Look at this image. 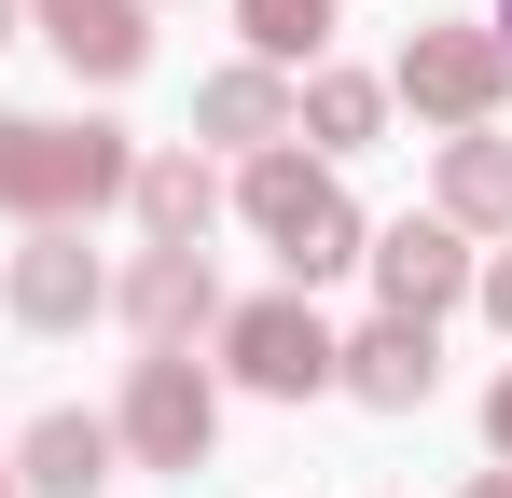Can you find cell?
<instances>
[{
    "mask_svg": "<svg viewBox=\"0 0 512 498\" xmlns=\"http://www.w3.org/2000/svg\"><path fill=\"white\" fill-rule=\"evenodd\" d=\"M333 346L346 332L305 305V291H250V305H222V374L250 388V402H319L333 388Z\"/></svg>",
    "mask_w": 512,
    "mask_h": 498,
    "instance_id": "5",
    "label": "cell"
},
{
    "mask_svg": "<svg viewBox=\"0 0 512 498\" xmlns=\"http://www.w3.org/2000/svg\"><path fill=\"white\" fill-rule=\"evenodd\" d=\"M111 443H125V471H208V443H222V374H208L194 346H153V360H125Z\"/></svg>",
    "mask_w": 512,
    "mask_h": 498,
    "instance_id": "3",
    "label": "cell"
},
{
    "mask_svg": "<svg viewBox=\"0 0 512 498\" xmlns=\"http://www.w3.org/2000/svg\"><path fill=\"white\" fill-rule=\"evenodd\" d=\"M0 498H14V485H0Z\"/></svg>",
    "mask_w": 512,
    "mask_h": 498,
    "instance_id": "22",
    "label": "cell"
},
{
    "mask_svg": "<svg viewBox=\"0 0 512 498\" xmlns=\"http://www.w3.org/2000/svg\"><path fill=\"white\" fill-rule=\"evenodd\" d=\"M236 222H250V236L277 249V277H291V291H319V277H346V263H360V236H374V222L346 208L333 153H291V139L236 166Z\"/></svg>",
    "mask_w": 512,
    "mask_h": 498,
    "instance_id": "1",
    "label": "cell"
},
{
    "mask_svg": "<svg viewBox=\"0 0 512 498\" xmlns=\"http://www.w3.org/2000/svg\"><path fill=\"white\" fill-rule=\"evenodd\" d=\"M111 305L139 346H194V332H222V277H208V249H139L111 277Z\"/></svg>",
    "mask_w": 512,
    "mask_h": 498,
    "instance_id": "9",
    "label": "cell"
},
{
    "mask_svg": "<svg viewBox=\"0 0 512 498\" xmlns=\"http://www.w3.org/2000/svg\"><path fill=\"white\" fill-rule=\"evenodd\" d=\"M333 388H346V402H374V415H429V388H443V332H429V319L346 332V346H333Z\"/></svg>",
    "mask_w": 512,
    "mask_h": 498,
    "instance_id": "10",
    "label": "cell"
},
{
    "mask_svg": "<svg viewBox=\"0 0 512 498\" xmlns=\"http://www.w3.org/2000/svg\"><path fill=\"white\" fill-rule=\"evenodd\" d=\"M360 263H374V291H388V319H443V305H471V236L443 222V208H402L388 236H360Z\"/></svg>",
    "mask_w": 512,
    "mask_h": 498,
    "instance_id": "7",
    "label": "cell"
},
{
    "mask_svg": "<svg viewBox=\"0 0 512 498\" xmlns=\"http://www.w3.org/2000/svg\"><path fill=\"white\" fill-rule=\"evenodd\" d=\"M0 42H14V0H0Z\"/></svg>",
    "mask_w": 512,
    "mask_h": 498,
    "instance_id": "21",
    "label": "cell"
},
{
    "mask_svg": "<svg viewBox=\"0 0 512 498\" xmlns=\"http://www.w3.org/2000/svg\"><path fill=\"white\" fill-rule=\"evenodd\" d=\"M374 125H388V83H374V70H333V56H319V70L291 83V139H319V153H374Z\"/></svg>",
    "mask_w": 512,
    "mask_h": 498,
    "instance_id": "14",
    "label": "cell"
},
{
    "mask_svg": "<svg viewBox=\"0 0 512 498\" xmlns=\"http://www.w3.org/2000/svg\"><path fill=\"white\" fill-rule=\"evenodd\" d=\"M28 28L56 42L70 83H139L153 70V0H28Z\"/></svg>",
    "mask_w": 512,
    "mask_h": 498,
    "instance_id": "8",
    "label": "cell"
},
{
    "mask_svg": "<svg viewBox=\"0 0 512 498\" xmlns=\"http://www.w3.org/2000/svg\"><path fill=\"white\" fill-rule=\"evenodd\" d=\"M457 498H512V471H471V485H457Z\"/></svg>",
    "mask_w": 512,
    "mask_h": 498,
    "instance_id": "19",
    "label": "cell"
},
{
    "mask_svg": "<svg viewBox=\"0 0 512 498\" xmlns=\"http://www.w3.org/2000/svg\"><path fill=\"white\" fill-rule=\"evenodd\" d=\"M125 208H139V236H153V249H208V222H222V180H208V153H139Z\"/></svg>",
    "mask_w": 512,
    "mask_h": 498,
    "instance_id": "13",
    "label": "cell"
},
{
    "mask_svg": "<svg viewBox=\"0 0 512 498\" xmlns=\"http://www.w3.org/2000/svg\"><path fill=\"white\" fill-rule=\"evenodd\" d=\"M485 28H499V42H512V0H499V14H485Z\"/></svg>",
    "mask_w": 512,
    "mask_h": 498,
    "instance_id": "20",
    "label": "cell"
},
{
    "mask_svg": "<svg viewBox=\"0 0 512 498\" xmlns=\"http://www.w3.org/2000/svg\"><path fill=\"white\" fill-rule=\"evenodd\" d=\"M0 305H14L28 332H84L97 305H111V263L84 249V222H28L14 277H0Z\"/></svg>",
    "mask_w": 512,
    "mask_h": 498,
    "instance_id": "6",
    "label": "cell"
},
{
    "mask_svg": "<svg viewBox=\"0 0 512 498\" xmlns=\"http://www.w3.org/2000/svg\"><path fill=\"white\" fill-rule=\"evenodd\" d=\"M388 97L416 111V125H499V97H512V42L485 28V14H429L416 42H402V70H388Z\"/></svg>",
    "mask_w": 512,
    "mask_h": 498,
    "instance_id": "4",
    "label": "cell"
},
{
    "mask_svg": "<svg viewBox=\"0 0 512 498\" xmlns=\"http://www.w3.org/2000/svg\"><path fill=\"white\" fill-rule=\"evenodd\" d=\"M485 457H499V471H512V374H499V388H485Z\"/></svg>",
    "mask_w": 512,
    "mask_h": 498,
    "instance_id": "18",
    "label": "cell"
},
{
    "mask_svg": "<svg viewBox=\"0 0 512 498\" xmlns=\"http://www.w3.org/2000/svg\"><path fill=\"white\" fill-rule=\"evenodd\" d=\"M139 180L125 125H56V111H0V222H97Z\"/></svg>",
    "mask_w": 512,
    "mask_h": 498,
    "instance_id": "2",
    "label": "cell"
},
{
    "mask_svg": "<svg viewBox=\"0 0 512 498\" xmlns=\"http://www.w3.org/2000/svg\"><path fill=\"white\" fill-rule=\"evenodd\" d=\"M471 305H485V319L512 332V249H499V263H471Z\"/></svg>",
    "mask_w": 512,
    "mask_h": 498,
    "instance_id": "17",
    "label": "cell"
},
{
    "mask_svg": "<svg viewBox=\"0 0 512 498\" xmlns=\"http://www.w3.org/2000/svg\"><path fill=\"white\" fill-rule=\"evenodd\" d=\"M443 222L457 236H512V139L499 125H457L443 139Z\"/></svg>",
    "mask_w": 512,
    "mask_h": 498,
    "instance_id": "15",
    "label": "cell"
},
{
    "mask_svg": "<svg viewBox=\"0 0 512 498\" xmlns=\"http://www.w3.org/2000/svg\"><path fill=\"white\" fill-rule=\"evenodd\" d=\"M236 28H250L263 70H319L333 56V0H236Z\"/></svg>",
    "mask_w": 512,
    "mask_h": 498,
    "instance_id": "16",
    "label": "cell"
},
{
    "mask_svg": "<svg viewBox=\"0 0 512 498\" xmlns=\"http://www.w3.org/2000/svg\"><path fill=\"white\" fill-rule=\"evenodd\" d=\"M111 471H125V443H111V415H84V402H56V415L14 429V485L28 498H97Z\"/></svg>",
    "mask_w": 512,
    "mask_h": 498,
    "instance_id": "11",
    "label": "cell"
},
{
    "mask_svg": "<svg viewBox=\"0 0 512 498\" xmlns=\"http://www.w3.org/2000/svg\"><path fill=\"white\" fill-rule=\"evenodd\" d=\"M194 139H222V153L250 166L291 139V70H263V56H236V70H208L194 83Z\"/></svg>",
    "mask_w": 512,
    "mask_h": 498,
    "instance_id": "12",
    "label": "cell"
}]
</instances>
